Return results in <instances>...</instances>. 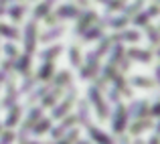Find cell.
Instances as JSON below:
<instances>
[]
</instances>
